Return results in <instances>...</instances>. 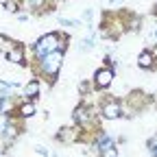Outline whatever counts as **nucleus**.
Masks as SVG:
<instances>
[{
    "instance_id": "f257e3e1",
    "label": "nucleus",
    "mask_w": 157,
    "mask_h": 157,
    "mask_svg": "<svg viewBox=\"0 0 157 157\" xmlns=\"http://www.w3.org/2000/svg\"><path fill=\"white\" fill-rule=\"evenodd\" d=\"M42 68H44L46 74H57L59 68H61V55H59V52H48V55H44Z\"/></svg>"
},
{
    "instance_id": "f03ea898",
    "label": "nucleus",
    "mask_w": 157,
    "mask_h": 157,
    "mask_svg": "<svg viewBox=\"0 0 157 157\" xmlns=\"http://www.w3.org/2000/svg\"><path fill=\"white\" fill-rule=\"evenodd\" d=\"M57 42H59L57 35H46V37H42V39L37 42V46H35L37 55H39V57H44V55H48V52H55V48L59 46Z\"/></svg>"
},
{
    "instance_id": "7ed1b4c3",
    "label": "nucleus",
    "mask_w": 157,
    "mask_h": 157,
    "mask_svg": "<svg viewBox=\"0 0 157 157\" xmlns=\"http://www.w3.org/2000/svg\"><path fill=\"white\" fill-rule=\"evenodd\" d=\"M111 81H113V72L111 70H101L96 74V85L98 87H107Z\"/></svg>"
},
{
    "instance_id": "20e7f679",
    "label": "nucleus",
    "mask_w": 157,
    "mask_h": 157,
    "mask_svg": "<svg viewBox=\"0 0 157 157\" xmlns=\"http://www.w3.org/2000/svg\"><path fill=\"white\" fill-rule=\"evenodd\" d=\"M103 113H105L107 118H111V120H113V118H118V116H120V107H118L116 103H109V105H105Z\"/></svg>"
},
{
    "instance_id": "39448f33",
    "label": "nucleus",
    "mask_w": 157,
    "mask_h": 157,
    "mask_svg": "<svg viewBox=\"0 0 157 157\" xmlns=\"http://www.w3.org/2000/svg\"><path fill=\"white\" fill-rule=\"evenodd\" d=\"M151 61H153V57H151L148 52H142V55H140V59H137L140 68H148V66H151Z\"/></svg>"
},
{
    "instance_id": "423d86ee",
    "label": "nucleus",
    "mask_w": 157,
    "mask_h": 157,
    "mask_svg": "<svg viewBox=\"0 0 157 157\" xmlns=\"http://www.w3.org/2000/svg\"><path fill=\"white\" fill-rule=\"evenodd\" d=\"M37 92H39V85H37V83H35V81H33V83H29V85H26V94H29V96H35V94H37Z\"/></svg>"
},
{
    "instance_id": "0eeeda50",
    "label": "nucleus",
    "mask_w": 157,
    "mask_h": 157,
    "mask_svg": "<svg viewBox=\"0 0 157 157\" xmlns=\"http://www.w3.org/2000/svg\"><path fill=\"white\" fill-rule=\"evenodd\" d=\"M103 157H118V153L113 146H107V148H103Z\"/></svg>"
},
{
    "instance_id": "6e6552de",
    "label": "nucleus",
    "mask_w": 157,
    "mask_h": 157,
    "mask_svg": "<svg viewBox=\"0 0 157 157\" xmlns=\"http://www.w3.org/2000/svg\"><path fill=\"white\" fill-rule=\"evenodd\" d=\"M9 59H11V61H22V50H13V52H9Z\"/></svg>"
},
{
    "instance_id": "1a4fd4ad",
    "label": "nucleus",
    "mask_w": 157,
    "mask_h": 157,
    "mask_svg": "<svg viewBox=\"0 0 157 157\" xmlns=\"http://www.w3.org/2000/svg\"><path fill=\"white\" fill-rule=\"evenodd\" d=\"M59 22H61L63 26H78V22H74V20H68V17H59Z\"/></svg>"
},
{
    "instance_id": "9d476101",
    "label": "nucleus",
    "mask_w": 157,
    "mask_h": 157,
    "mask_svg": "<svg viewBox=\"0 0 157 157\" xmlns=\"http://www.w3.org/2000/svg\"><path fill=\"white\" fill-rule=\"evenodd\" d=\"M33 111H35L33 105H24V107H22V113H24V116H33Z\"/></svg>"
},
{
    "instance_id": "9b49d317",
    "label": "nucleus",
    "mask_w": 157,
    "mask_h": 157,
    "mask_svg": "<svg viewBox=\"0 0 157 157\" xmlns=\"http://www.w3.org/2000/svg\"><path fill=\"white\" fill-rule=\"evenodd\" d=\"M5 7H7V11H15V5L11 2V0H5Z\"/></svg>"
},
{
    "instance_id": "f8f14e48",
    "label": "nucleus",
    "mask_w": 157,
    "mask_h": 157,
    "mask_svg": "<svg viewBox=\"0 0 157 157\" xmlns=\"http://www.w3.org/2000/svg\"><path fill=\"white\" fill-rule=\"evenodd\" d=\"M92 48V42H90V39H85V42L81 44V50H90Z\"/></svg>"
},
{
    "instance_id": "ddd939ff",
    "label": "nucleus",
    "mask_w": 157,
    "mask_h": 157,
    "mask_svg": "<svg viewBox=\"0 0 157 157\" xmlns=\"http://www.w3.org/2000/svg\"><path fill=\"white\" fill-rule=\"evenodd\" d=\"M83 113H85L83 109H76V116H74V118H76V120H83V118H85Z\"/></svg>"
},
{
    "instance_id": "4468645a",
    "label": "nucleus",
    "mask_w": 157,
    "mask_h": 157,
    "mask_svg": "<svg viewBox=\"0 0 157 157\" xmlns=\"http://www.w3.org/2000/svg\"><path fill=\"white\" fill-rule=\"evenodd\" d=\"M37 153H42V155H48V151H46L44 146H37Z\"/></svg>"
},
{
    "instance_id": "2eb2a0df",
    "label": "nucleus",
    "mask_w": 157,
    "mask_h": 157,
    "mask_svg": "<svg viewBox=\"0 0 157 157\" xmlns=\"http://www.w3.org/2000/svg\"><path fill=\"white\" fill-rule=\"evenodd\" d=\"M31 5L33 7H39V5H42V0H31Z\"/></svg>"
},
{
    "instance_id": "dca6fc26",
    "label": "nucleus",
    "mask_w": 157,
    "mask_h": 157,
    "mask_svg": "<svg viewBox=\"0 0 157 157\" xmlns=\"http://www.w3.org/2000/svg\"><path fill=\"white\" fill-rule=\"evenodd\" d=\"M0 90H9V85L7 83H0Z\"/></svg>"
},
{
    "instance_id": "f3484780",
    "label": "nucleus",
    "mask_w": 157,
    "mask_h": 157,
    "mask_svg": "<svg viewBox=\"0 0 157 157\" xmlns=\"http://www.w3.org/2000/svg\"><path fill=\"white\" fill-rule=\"evenodd\" d=\"M109 2H111V5H120V2H122V0H109Z\"/></svg>"
},
{
    "instance_id": "a211bd4d",
    "label": "nucleus",
    "mask_w": 157,
    "mask_h": 157,
    "mask_svg": "<svg viewBox=\"0 0 157 157\" xmlns=\"http://www.w3.org/2000/svg\"><path fill=\"white\" fill-rule=\"evenodd\" d=\"M155 35H157V33H155Z\"/></svg>"
}]
</instances>
